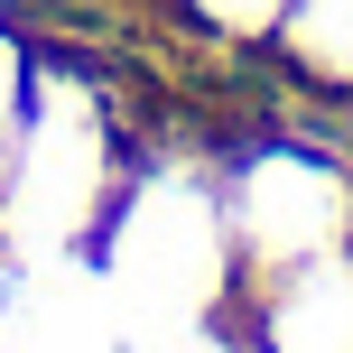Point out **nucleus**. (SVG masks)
<instances>
[{
    "mask_svg": "<svg viewBox=\"0 0 353 353\" xmlns=\"http://www.w3.org/2000/svg\"><path fill=\"white\" fill-rule=\"evenodd\" d=\"M10 176H0V223L19 242L56 251V242H84L93 214H103V112L84 93H56L37 112H19V140H10Z\"/></svg>",
    "mask_w": 353,
    "mask_h": 353,
    "instance_id": "obj_1",
    "label": "nucleus"
},
{
    "mask_svg": "<svg viewBox=\"0 0 353 353\" xmlns=\"http://www.w3.org/2000/svg\"><path fill=\"white\" fill-rule=\"evenodd\" d=\"M19 56H10V37H0V159H10V140H19Z\"/></svg>",
    "mask_w": 353,
    "mask_h": 353,
    "instance_id": "obj_2",
    "label": "nucleus"
}]
</instances>
